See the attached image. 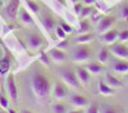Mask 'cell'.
I'll return each mask as SVG.
<instances>
[{"label": "cell", "mask_w": 128, "mask_h": 113, "mask_svg": "<svg viewBox=\"0 0 128 113\" xmlns=\"http://www.w3.org/2000/svg\"><path fill=\"white\" fill-rule=\"evenodd\" d=\"M8 113H17V112H16L14 109H10V108H9V109H8Z\"/></svg>", "instance_id": "obj_39"}, {"label": "cell", "mask_w": 128, "mask_h": 113, "mask_svg": "<svg viewBox=\"0 0 128 113\" xmlns=\"http://www.w3.org/2000/svg\"><path fill=\"white\" fill-rule=\"evenodd\" d=\"M68 112H69V108L66 103L58 101L55 104H52V113H68Z\"/></svg>", "instance_id": "obj_22"}, {"label": "cell", "mask_w": 128, "mask_h": 113, "mask_svg": "<svg viewBox=\"0 0 128 113\" xmlns=\"http://www.w3.org/2000/svg\"><path fill=\"white\" fill-rule=\"evenodd\" d=\"M31 86H32V90H34L35 95L38 99H41V100L48 99V96L50 94L51 84H50L49 77L42 71H35L34 73H32Z\"/></svg>", "instance_id": "obj_1"}, {"label": "cell", "mask_w": 128, "mask_h": 113, "mask_svg": "<svg viewBox=\"0 0 128 113\" xmlns=\"http://www.w3.org/2000/svg\"><path fill=\"white\" fill-rule=\"evenodd\" d=\"M112 68L114 72H118V73H127L128 72V60L126 59H116L113 62Z\"/></svg>", "instance_id": "obj_14"}, {"label": "cell", "mask_w": 128, "mask_h": 113, "mask_svg": "<svg viewBox=\"0 0 128 113\" xmlns=\"http://www.w3.org/2000/svg\"><path fill=\"white\" fill-rule=\"evenodd\" d=\"M0 55H2V49H0Z\"/></svg>", "instance_id": "obj_45"}, {"label": "cell", "mask_w": 128, "mask_h": 113, "mask_svg": "<svg viewBox=\"0 0 128 113\" xmlns=\"http://www.w3.org/2000/svg\"><path fill=\"white\" fill-rule=\"evenodd\" d=\"M118 34H119V31L116 28H110L109 31H106V32L100 34V40L106 45H112L118 40Z\"/></svg>", "instance_id": "obj_8"}, {"label": "cell", "mask_w": 128, "mask_h": 113, "mask_svg": "<svg viewBox=\"0 0 128 113\" xmlns=\"http://www.w3.org/2000/svg\"><path fill=\"white\" fill-rule=\"evenodd\" d=\"M9 68H10V60L8 55H5L4 58L0 59V73H6Z\"/></svg>", "instance_id": "obj_25"}, {"label": "cell", "mask_w": 128, "mask_h": 113, "mask_svg": "<svg viewBox=\"0 0 128 113\" xmlns=\"http://www.w3.org/2000/svg\"><path fill=\"white\" fill-rule=\"evenodd\" d=\"M95 12H96V9H95L92 5H83V8H82V10H81V13H80V17H81V19L87 18L88 16L94 14Z\"/></svg>", "instance_id": "obj_23"}, {"label": "cell", "mask_w": 128, "mask_h": 113, "mask_svg": "<svg viewBox=\"0 0 128 113\" xmlns=\"http://www.w3.org/2000/svg\"><path fill=\"white\" fill-rule=\"evenodd\" d=\"M0 113H5V112H4V110H0Z\"/></svg>", "instance_id": "obj_44"}, {"label": "cell", "mask_w": 128, "mask_h": 113, "mask_svg": "<svg viewBox=\"0 0 128 113\" xmlns=\"http://www.w3.org/2000/svg\"><path fill=\"white\" fill-rule=\"evenodd\" d=\"M59 75L63 78L64 84H67V85H69L72 87H76V89H78L81 86V82H80V80L77 77L76 71H73L70 68H62L59 71Z\"/></svg>", "instance_id": "obj_3"}, {"label": "cell", "mask_w": 128, "mask_h": 113, "mask_svg": "<svg viewBox=\"0 0 128 113\" xmlns=\"http://www.w3.org/2000/svg\"><path fill=\"white\" fill-rule=\"evenodd\" d=\"M90 30H91V23L88 22L86 18L81 19V22H80V28H78L77 32H78V34H86V32H88Z\"/></svg>", "instance_id": "obj_24"}, {"label": "cell", "mask_w": 128, "mask_h": 113, "mask_svg": "<svg viewBox=\"0 0 128 113\" xmlns=\"http://www.w3.org/2000/svg\"><path fill=\"white\" fill-rule=\"evenodd\" d=\"M124 80H126V81H127V82H128V75H127V76H126V78H124Z\"/></svg>", "instance_id": "obj_43"}, {"label": "cell", "mask_w": 128, "mask_h": 113, "mask_svg": "<svg viewBox=\"0 0 128 113\" xmlns=\"http://www.w3.org/2000/svg\"><path fill=\"white\" fill-rule=\"evenodd\" d=\"M118 40L119 41H128V28H124L122 31H119V34H118Z\"/></svg>", "instance_id": "obj_28"}, {"label": "cell", "mask_w": 128, "mask_h": 113, "mask_svg": "<svg viewBox=\"0 0 128 113\" xmlns=\"http://www.w3.org/2000/svg\"><path fill=\"white\" fill-rule=\"evenodd\" d=\"M0 105H2L3 108H8V100L3 95H0Z\"/></svg>", "instance_id": "obj_35"}, {"label": "cell", "mask_w": 128, "mask_h": 113, "mask_svg": "<svg viewBox=\"0 0 128 113\" xmlns=\"http://www.w3.org/2000/svg\"><path fill=\"white\" fill-rule=\"evenodd\" d=\"M98 89H99V92L101 95L104 96H109V95H113L114 92H115V89L109 86L108 84H106L105 81H99V84H98Z\"/></svg>", "instance_id": "obj_17"}, {"label": "cell", "mask_w": 128, "mask_h": 113, "mask_svg": "<svg viewBox=\"0 0 128 113\" xmlns=\"http://www.w3.org/2000/svg\"><path fill=\"white\" fill-rule=\"evenodd\" d=\"M52 92H54V96L56 99H66L68 96V89L62 81H56L55 82Z\"/></svg>", "instance_id": "obj_13"}, {"label": "cell", "mask_w": 128, "mask_h": 113, "mask_svg": "<svg viewBox=\"0 0 128 113\" xmlns=\"http://www.w3.org/2000/svg\"><path fill=\"white\" fill-rule=\"evenodd\" d=\"M76 73H77V77H78V80H80V82L82 85L87 84V82L91 80V73L87 71L86 67H77Z\"/></svg>", "instance_id": "obj_15"}, {"label": "cell", "mask_w": 128, "mask_h": 113, "mask_svg": "<svg viewBox=\"0 0 128 113\" xmlns=\"http://www.w3.org/2000/svg\"><path fill=\"white\" fill-rule=\"evenodd\" d=\"M22 113H34V112H31V110H22Z\"/></svg>", "instance_id": "obj_41"}, {"label": "cell", "mask_w": 128, "mask_h": 113, "mask_svg": "<svg viewBox=\"0 0 128 113\" xmlns=\"http://www.w3.org/2000/svg\"><path fill=\"white\" fill-rule=\"evenodd\" d=\"M40 60H41L45 66H48V67L50 66V57H49V54H48V53H44V51H41Z\"/></svg>", "instance_id": "obj_30"}, {"label": "cell", "mask_w": 128, "mask_h": 113, "mask_svg": "<svg viewBox=\"0 0 128 113\" xmlns=\"http://www.w3.org/2000/svg\"><path fill=\"white\" fill-rule=\"evenodd\" d=\"M92 54H94V50L91 46H88L87 44H80L72 49L70 58L74 62H86L92 57Z\"/></svg>", "instance_id": "obj_2"}, {"label": "cell", "mask_w": 128, "mask_h": 113, "mask_svg": "<svg viewBox=\"0 0 128 113\" xmlns=\"http://www.w3.org/2000/svg\"><path fill=\"white\" fill-rule=\"evenodd\" d=\"M59 26H60V27H62V28H63L64 31H66L67 34H72V32H73V28H72V27H70L69 25H67L66 22H63V21L60 22V25H59Z\"/></svg>", "instance_id": "obj_32"}, {"label": "cell", "mask_w": 128, "mask_h": 113, "mask_svg": "<svg viewBox=\"0 0 128 113\" xmlns=\"http://www.w3.org/2000/svg\"><path fill=\"white\" fill-rule=\"evenodd\" d=\"M19 21L22 22L23 25H27V26H30V25H34V18L31 17V14L27 12L26 9H23V8H20V10H19Z\"/></svg>", "instance_id": "obj_19"}, {"label": "cell", "mask_w": 128, "mask_h": 113, "mask_svg": "<svg viewBox=\"0 0 128 113\" xmlns=\"http://www.w3.org/2000/svg\"><path fill=\"white\" fill-rule=\"evenodd\" d=\"M87 68V71L90 72V73H92V75H99V73H101L102 72V69H104V67L100 64V62L98 60V62H90V63H87L86 66H84Z\"/></svg>", "instance_id": "obj_18"}, {"label": "cell", "mask_w": 128, "mask_h": 113, "mask_svg": "<svg viewBox=\"0 0 128 113\" xmlns=\"http://www.w3.org/2000/svg\"><path fill=\"white\" fill-rule=\"evenodd\" d=\"M6 89H8V94L13 101L18 100V90H17V85H16V80H14V75L9 73L6 76Z\"/></svg>", "instance_id": "obj_7"}, {"label": "cell", "mask_w": 128, "mask_h": 113, "mask_svg": "<svg viewBox=\"0 0 128 113\" xmlns=\"http://www.w3.org/2000/svg\"><path fill=\"white\" fill-rule=\"evenodd\" d=\"M127 45H128V41H127Z\"/></svg>", "instance_id": "obj_46"}, {"label": "cell", "mask_w": 128, "mask_h": 113, "mask_svg": "<svg viewBox=\"0 0 128 113\" xmlns=\"http://www.w3.org/2000/svg\"><path fill=\"white\" fill-rule=\"evenodd\" d=\"M68 46H69V44H68V41H66V39H64L62 43H59V45H58V48H60L63 50H64V48H68Z\"/></svg>", "instance_id": "obj_36"}, {"label": "cell", "mask_w": 128, "mask_h": 113, "mask_svg": "<svg viewBox=\"0 0 128 113\" xmlns=\"http://www.w3.org/2000/svg\"><path fill=\"white\" fill-rule=\"evenodd\" d=\"M68 113H84V108H77V109H72Z\"/></svg>", "instance_id": "obj_37"}, {"label": "cell", "mask_w": 128, "mask_h": 113, "mask_svg": "<svg viewBox=\"0 0 128 113\" xmlns=\"http://www.w3.org/2000/svg\"><path fill=\"white\" fill-rule=\"evenodd\" d=\"M83 4L84 5H94L95 4V0H83Z\"/></svg>", "instance_id": "obj_38"}, {"label": "cell", "mask_w": 128, "mask_h": 113, "mask_svg": "<svg viewBox=\"0 0 128 113\" xmlns=\"http://www.w3.org/2000/svg\"><path fill=\"white\" fill-rule=\"evenodd\" d=\"M41 22H42V25H44V27L46 28V31H49L50 34L52 32V31H55L56 21H55L54 17H52L51 13L45 12L44 14H42V17H41Z\"/></svg>", "instance_id": "obj_9"}, {"label": "cell", "mask_w": 128, "mask_h": 113, "mask_svg": "<svg viewBox=\"0 0 128 113\" xmlns=\"http://www.w3.org/2000/svg\"><path fill=\"white\" fill-rule=\"evenodd\" d=\"M110 54H112V51L109 48H102L98 53V60L100 63H106V62L110 60Z\"/></svg>", "instance_id": "obj_20"}, {"label": "cell", "mask_w": 128, "mask_h": 113, "mask_svg": "<svg viewBox=\"0 0 128 113\" xmlns=\"http://www.w3.org/2000/svg\"><path fill=\"white\" fill-rule=\"evenodd\" d=\"M84 113H100V107L96 101H92L87 105V109L84 110Z\"/></svg>", "instance_id": "obj_26"}, {"label": "cell", "mask_w": 128, "mask_h": 113, "mask_svg": "<svg viewBox=\"0 0 128 113\" xmlns=\"http://www.w3.org/2000/svg\"><path fill=\"white\" fill-rule=\"evenodd\" d=\"M82 8H83L82 2H80V3H76V4H74V10H76V14H78V16H80V13H81Z\"/></svg>", "instance_id": "obj_34"}, {"label": "cell", "mask_w": 128, "mask_h": 113, "mask_svg": "<svg viewBox=\"0 0 128 113\" xmlns=\"http://www.w3.org/2000/svg\"><path fill=\"white\" fill-rule=\"evenodd\" d=\"M104 81H105L109 86H112V87H114V89H120V87H123V85H124L122 80H119L118 77L113 76L112 73H105V80H104Z\"/></svg>", "instance_id": "obj_16"}, {"label": "cell", "mask_w": 128, "mask_h": 113, "mask_svg": "<svg viewBox=\"0 0 128 113\" xmlns=\"http://www.w3.org/2000/svg\"><path fill=\"white\" fill-rule=\"evenodd\" d=\"M55 34H56V36H58L59 39H62V40H64V39L67 37V32H66V31H64L60 26H56V27H55Z\"/></svg>", "instance_id": "obj_29"}, {"label": "cell", "mask_w": 128, "mask_h": 113, "mask_svg": "<svg viewBox=\"0 0 128 113\" xmlns=\"http://www.w3.org/2000/svg\"><path fill=\"white\" fill-rule=\"evenodd\" d=\"M120 17L122 18H128V4H124L120 8Z\"/></svg>", "instance_id": "obj_33"}, {"label": "cell", "mask_w": 128, "mask_h": 113, "mask_svg": "<svg viewBox=\"0 0 128 113\" xmlns=\"http://www.w3.org/2000/svg\"><path fill=\"white\" fill-rule=\"evenodd\" d=\"M116 22V18L112 17V16H106V17H101V19L96 25V31L99 34H104L106 31H109L110 28H113V26Z\"/></svg>", "instance_id": "obj_4"}, {"label": "cell", "mask_w": 128, "mask_h": 113, "mask_svg": "<svg viewBox=\"0 0 128 113\" xmlns=\"http://www.w3.org/2000/svg\"><path fill=\"white\" fill-rule=\"evenodd\" d=\"M3 5H4V0H0V9L3 8Z\"/></svg>", "instance_id": "obj_40"}, {"label": "cell", "mask_w": 128, "mask_h": 113, "mask_svg": "<svg viewBox=\"0 0 128 113\" xmlns=\"http://www.w3.org/2000/svg\"><path fill=\"white\" fill-rule=\"evenodd\" d=\"M26 3H27L28 8L31 9V12H34V13H38V10H40V5L35 2V0H26Z\"/></svg>", "instance_id": "obj_27"}, {"label": "cell", "mask_w": 128, "mask_h": 113, "mask_svg": "<svg viewBox=\"0 0 128 113\" xmlns=\"http://www.w3.org/2000/svg\"><path fill=\"white\" fill-rule=\"evenodd\" d=\"M95 37L94 34H90V32H86V34H80L77 37H76V43L78 44H87L90 41H92Z\"/></svg>", "instance_id": "obj_21"}, {"label": "cell", "mask_w": 128, "mask_h": 113, "mask_svg": "<svg viewBox=\"0 0 128 113\" xmlns=\"http://www.w3.org/2000/svg\"><path fill=\"white\" fill-rule=\"evenodd\" d=\"M69 101L77 108H87V105L90 104V100L84 95H81V94H70Z\"/></svg>", "instance_id": "obj_10"}, {"label": "cell", "mask_w": 128, "mask_h": 113, "mask_svg": "<svg viewBox=\"0 0 128 113\" xmlns=\"http://www.w3.org/2000/svg\"><path fill=\"white\" fill-rule=\"evenodd\" d=\"M100 113H119L118 109H116L115 107H112V105H106L104 108H101Z\"/></svg>", "instance_id": "obj_31"}, {"label": "cell", "mask_w": 128, "mask_h": 113, "mask_svg": "<svg viewBox=\"0 0 128 113\" xmlns=\"http://www.w3.org/2000/svg\"><path fill=\"white\" fill-rule=\"evenodd\" d=\"M19 13V0H10L5 7V16L10 19H14Z\"/></svg>", "instance_id": "obj_12"}, {"label": "cell", "mask_w": 128, "mask_h": 113, "mask_svg": "<svg viewBox=\"0 0 128 113\" xmlns=\"http://www.w3.org/2000/svg\"><path fill=\"white\" fill-rule=\"evenodd\" d=\"M49 57H50V59H52L54 62H56V63H62V62H66L67 60V53L64 51L63 49H60V48H52V49H50V51H49Z\"/></svg>", "instance_id": "obj_11"}, {"label": "cell", "mask_w": 128, "mask_h": 113, "mask_svg": "<svg viewBox=\"0 0 128 113\" xmlns=\"http://www.w3.org/2000/svg\"><path fill=\"white\" fill-rule=\"evenodd\" d=\"M109 49L113 53V55H115L116 58L128 59V45L123 44L122 41L120 43H116V44H112V46Z\"/></svg>", "instance_id": "obj_6"}, {"label": "cell", "mask_w": 128, "mask_h": 113, "mask_svg": "<svg viewBox=\"0 0 128 113\" xmlns=\"http://www.w3.org/2000/svg\"><path fill=\"white\" fill-rule=\"evenodd\" d=\"M72 3H73V4H76V3H80V0H72Z\"/></svg>", "instance_id": "obj_42"}, {"label": "cell", "mask_w": 128, "mask_h": 113, "mask_svg": "<svg viewBox=\"0 0 128 113\" xmlns=\"http://www.w3.org/2000/svg\"><path fill=\"white\" fill-rule=\"evenodd\" d=\"M44 43H45L44 37H42L37 31H32V32H30L28 36H27V45L32 50H36V49L41 48L44 45Z\"/></svg>", "instance_id": "obj_5"}]
</instances>
